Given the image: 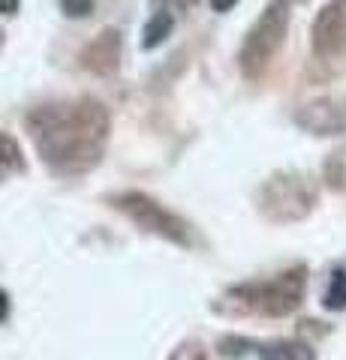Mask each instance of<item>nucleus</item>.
<instances>
[{"mask_svg": "<svg viewBox=\"0 0 346 360\" xmlns=\"http://www.w3.org/2000/svg\"><path fill=\"white\" fill-rule=\"evenodd\" d=\"M307 288V267H289L283 274L265 283H241L226 288L214 300V309L223 315H268V319H283L295 312L304 300Z\"/></svg>", "mask_w": 346, "mask_h": 360, "instance_id": "f03ea898", "label": "nucleus"}, {"mask_svg": "<svg viewBox=\"0 0 346 360\" xmlns=\"http://www.w3.org/2000/svg\"><path fill=\"white\" fill-rule=\"evenodd\" d=\"M163 4H172L175 9H193L196 0H163Z\"/></svg>", "mask_w": 346, "mask_h": 360, "instance_id": "a211bd4d", "label": "nucleus"}, {"mask_svg": "<svg viewBox=\"0 0 346 360\" xmlns=\"http://www.w3.org/2000/svg\"><path fill=\"white\" fill-rule=\"evenodd\" d=\"M61 9L70 18H87V15H94L97 0H61Z\"/></svg>", "mask_w": 346, "mask_h": 360, "instance_id": "ddd939ff", "label": "nucleus"}, {"mask_svg": "<svg viewBox=\"0 0 346 360\" xmlns=\"http://www.w3.org/2000/svg\"><path fill=\"white\" fill-rule=\"evenodd\" d=\"M111 207L136 225V229L154 234L160 240H169L175 246H193V229L184 217H178L175 210L163 207L157 198H151L148 193H139V189H127V193L111 195Z\"/></svg>", "mask_w": 346, "mask_h": 360, "instance_id": "39448f33", "label": "nucleus"}, {"mask_svg": "<svg viewBox=\"0 0 346 360\" xmlns=\"http://www.w3.org/2000/svg\"><path fill=\"white\" fill-rule=\"evenodd\" d=\"M21 0H0V15H16Z\"/></svg>", "mask_w": 346, "mask_h": 360, "instance_id": "2eb2a0df", "label": "nucleus"}, {"mask_svg": "<svg viewBox=\"0 0 346 360\" xmlns=\"http://www.w3.org/2000/svg\"><path fill=\"white\" fill-rule=\"evenodd\" d=\"M316 205L314 177L301 172H277L256 193V207L271 222H298Z\"/></svg>", "mask_w": 346, "mask_h": 360, "instance_id": "20e7f679", "label": "nucleus"}, {"mask_svg": "<svg viewBox=\"0 0 346 360\" xmlns=\"http://www.w3.org/2000/svg\"><path fill=\"white\" fill-rule=\"evenodd\" d=\"M6 315H9V295L0 288V321H6Z\"/></svg>", "mask_w": 346, "mask_h": 360, "instance_id": "f3484780", "label": "nucleus"}, {"mask_svg": "<svg viewBox=\"0 0 346 360\" xmlns=\"http://www.w3.org/2000/svg\"><path fill=\"white\" fill-rule=\"evenodd\" d=\"M169 360H211V357H208V352L199 342H181L169 354Z\"/></svg>", "mask_w": 346, "mask_h": 360, "instance_id": "4468645a", "label": "nucleus"}, {"mask_svg": "<svg viewBox=\"0 0 346 360\" xmlns=\"http://www.w3.org/2000/svg\"><path fill=\"white\" fill-rule=\"evenodd\" d=\"M25 172H27V160L21 153V144L9 132L0 129V184L13 174H25Z\"/></svg>", "mask_w": 346, "mask_h": 360, "instance_id": "1a4fd4ad", "label": "nucleus"}, {"mask_svg": "<svg viewBox=\"0 0 346 360\" xmlns=\"http://www.w3.org/2000/svg\"><path fill=\"white\" fill-rule=\"evenodd\" d=\"M79 63H82V70L94 72V75H111L121 63V30H115V27L99 30L82 49Z\"/></svg>", "mask_w": 346, "mask_h": 360, "instance_id": "6e6552de", "label": "nucleus"}, {"mask_svg": "<svg viewBox=\"0 0 346 360\" xmlns=\"http://www.w3.org/2000/svg\"><path fill=\"white\" fill-rule=\"evenodd\" d=\"M310 37L319 58H334L346 49V0H331L319 9Z\"/></svg>", "mask_w": 346, "mask_h": 360, "instance_id": "0eeeda50", "label": "nucleus"}, {"mask_svg": "<svg viewBox=\"0 0 346 360\" xmlns=\"http://www.w3.org/2000/svg\"><path fill=\"white\" fill-rule=\"evenodd\" d=\"M292 4H295V0H292Z\"/></svg>", "mask_w": 346, "mask_h": 360, "instance_id": "aec40b11", "label": "nucleus"}, {"mask_svg": "<svg viewBox=\"0 0 346 360\" xmlns=\"http://www.w3.org/2000/svg\"><path fill=\"white\" fill-rule=\"evenodd\" d=\"M295 123L310 135H343L346 132V96H319L295 111Z\"/></svg>", "mask_w": 346, "mask_h": 360, "instance_id": "423d86ee", "label": "nucleus"}, {"mask_svg": "<svg viewBox=\"0 0 346 360\" xmlns=\"http://www.w3.org/2000/svg\"><path fill=\"white\" fill-rule=\"evenodd\" d=\"M235 4L238 0H211V9H214V13H229Z\"/></svg>", "mask_w": 346, "mask_h": 360, "instance_id": "dca6fc26", "label": "nucleus"}, {"mask_svg": "<svg viewBox=\"0 0 346 360\" xmlns=\"http://www.w3.org/2000/svg\"><path fill=\"white\" fill-rule=\"evenodd\" d=\"M0 45H4V30H0Z\"/></svg>", "mask_w": 346, "mask_h": 360, "instance_id": "6ab92c4d", "label": "nucleus"}, {"mask_svg": "<svg viewBox=\"0 0 346 360\" xmlns=\"http://www.w3.org/2000/svg\"><path fill=\"white\" fill-rule=\"evenodd\" d=\"M25 127L39 160L51 172L85 174L103 160L111 120L99 99L82 96L70 103H46L33 108Z\"/></svg>", "mask_w": 346, "mask_h": 360, "instance_id": "f257e3e1", "label": "nucleus"}, {"mask_svg": "<svg viewBox=\"0 0 346 360\" xmlns=\"http://www.w3.org/2000/svg\"><path fill=\"white\" fill-rule=\"evenodd\" d=\"M289 6H292V0H271L265 6V13L253 21L247 37H244L241 51H238V66L250 82L265 75L277 49L283 45L286 30H289Z\"/></svg>", "mask_w": 346, "mask_h": 360, "instance_id": "7ed1b4c3", "label": "nucleus"}, {"mask_svg": "<svg viewBox=\"0 0 346 360\" xmlns=\"http://www.w3.org/2000/svg\"><path fill=\"white\" fill-rule=\"evenodd\" d=\"M259 360H316L314 345L298 340H280L259 348Z\"/></svg>", "mask_w": 346, "mask_h": 360, "instance_id": "9d476101", "label": "nucleus"}, {"mask_svg": "<svg viewBox=\"0 0 346 360\" xmlns=\"http://www.w3.org/2000/svg\"><path fill=\"white\" fill-rule=\"evenodd\" d=\"M175 27V15L169 13V9H157L151 18H148V25H144L142 30V49H157V45H163L166 39H169V33Z\"/></svg>", "mask_w": 346, "mask_h": 360, "instance_id": "9b49d317", "label": "nucleus"}, {"mask_svg": "<svg viewBox=\"0 0 346 360\" xmlns=\"http://www.w3.org/2000/svg\"><path fill=\"white\" fill-rule=\"evenodd\" d=\"M326 309H346V270H334L326 291Z\"/></svg>", "mask_w": 346, "mask_h": 360, "instance_id": "f8f14e48", "label": "nucleus"}]
</instances>
